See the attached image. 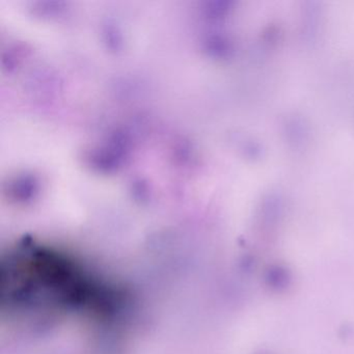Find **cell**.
Instances as JSON below:
<instances>
[]
</instances>
